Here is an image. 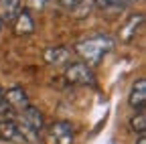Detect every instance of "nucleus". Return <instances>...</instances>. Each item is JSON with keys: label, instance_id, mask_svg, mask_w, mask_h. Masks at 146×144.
I'll list each match as a JSON object with an SVG mask.
<instances>
[{"label": "nucleus", "instance_id": "nucleus-1", "mask_svg": "<svg viewBox=\"0 0 146 144\" xmlns=\"http://www.w3.org/2000/svg\"><path fill=\"white\" fill-rule=\"evenodd\" d=\"M114 39L110 37V35H91L87 39H81L75 43L73 47V53L79 57V61H83L85 65H98L102 63V59L108 55V53H112L114 49Z\"/></svg>", "mask_w": 146, "mask_h": 144}, {"label": "nucleus", "instance_id": "nucleus-2", "mask_svg": "<svg viewBox=\"0 0 146 144\" xmlns=\"http://www.w3.org/2000/svg\"><path fill=\"white\" fill-rule=\"evenodd\" d=\"M63 73H65V79L69 83H75V85H89V87H96L98 85V79L94 75L89 65H85L83 61L79 59H73V61H67L63 65Z\"/></svg>", "mask_w": 146, "mask_h": 144}, {"label": "nucleus", "instance_id": "nucleus-3", "mask_svg": "<svg viewBox=\"0 0 146 144\" xmlns=\"http://www.w3.org/2000/svg\"><path fill=\"white\" fill-rule=\"evenodd\" d=\"M0 140L10 142V144H29L35 138L18 122H14L10 118H2L0 120Z\"/></svg>", "mask_w": 146, "mask_h": 144}, {"label": "nucleus", "instance_id": "nucleus-4", "mask_svg": "<svg viewBox=\"0 0 146 144\" xmlns=\"http://www.w3.org/2000/svg\"><path fill=\"white\" fill-rule=\"evenodd\" d=\"M21 122H23L21 126L33 138H36L43 132V128H45V116H43V112L39 110V108H35V106H27L21 112Z\"/></svg>", "mask_w": 146, "mask_h": 144}, {"label": "nucleus", "instance_id": "nucleus-5", "mask_svg": "<svg viewBox=\"0 0 146 144\" xmlns=\"http://www.w3.org/2000/svg\"><path fill=\"white\" fill-rule=\"evenodd\" d=\"M142 27H144V14H142V12L130 14V16L124 21V25L120 27V33H118L120 41H124V43H132V41L138 37V35H140Z\"/></svg>", "mask_w": 146, "mask_h": 144}, {"label": "nucleus", "instance_id": "nucleus-6", "mask_svg": "<svg viewBox=\"0 0 146 144\" xmlns=\"http://www.w3.org/2000/svg\"><path fill=\"white\" fill-rule=\"evenodd\" d=\"M51 142L53 144H73L75 142V128H73V124L61 120V122H55L51 126Z\"/></svg>", "mask_w": 146, "mask_h": 144}, {"label": "nucleus", "instance_id": "nucleus-7", "mask_svg": "<svg viewBox=\"0 0 146 144\" xmlns=\"http://www.w3.org/2000/svg\"><path fill=\"white\" fill-rule=\"evenodd\" d=\"M4 102L8 104L10 110H25L29 104V94L23 85H10L8 89H4Z\"/></svg>", "mask_w": 146, "mask_h": 144}, {"label": "nucleus", "instance_id": "nucleus-8", "mask_svg": "<svg viewBox=\"0 0 146 144\" xmlns=\"http://www.w3.org/2000/svg\"><path fill=\"white\" fill-rule=\"evenodd\" d=\"M43 61L47 65H65L67 61H71V49L65 47V45H53V47H47L43 51Z\"/></svg>", "mask_w": 146, "mask_h": 144}, {"label": "nucleus", "instance_id": "nucleus-9", "mask_svg": "<svg viewBox=\"0 0 146 144\" xmlns=\"http://www.w3.org/2000/svg\"><path fill=\"white\" fill-rule=\"evenodd\" d=\"M128 104L134 110H144V106H146V79L144 77H138L132 83L130 94H128Z\"/></svg>", "mask_w": 146, "mask_h": 144}, {"label": "nucleus", "instance_id": "nucleus-10", "mask_svg": "<svg viewBox=\"0 0 146 144\" xmlns=\"http://www.w3.org/2000/svg\"><path fill=\"white\" fill-rule=\"evenodd\" d=\"M12 31L16 37H27V35H33L35 33V21H33V14L29 10H21L18 16L12 21Z\"/></svg>", "mask_w": 146, "mask_h": 144}, {"label": "nucleus", "instance_id": "nucleus-11", "mask_svg": "<svg viewBox=\"0 0 146 144\" xmlns=\"http://www.w3.org/2000/svg\"><path fill=\"white\" fill-rule=\"evenodd\" d=\"M25 0H0V23H10L14 21L18 12L23 10Z\"/></svg>", "mask_w": 146, "mask_h": 144}, {"label": "nucleus", "instance_id": "nucleus-12", "mask_svg": "<svg viewBox=\"0 0 146 144\" xmlns=\"http://www.w3.org/2000/svg\"><path fill=\"white\" fill-rule=\"evenodd\" d=\"M130 128H132L136 134H144V130H146V114H144V110H136V112L132 114V118H130Z\"/></svg>", "mask_w": 146, "mask_h": 144}, {"label": "nucleus", "instance_id": "nucleus-13", "mask_svg": "<svg viewBox=\"0 0 146 144\" xmlns=\"http://www.w3.org/2000/svg\"><path fill=\"white\" fill-rule=\"evenodd\" d=\"M94 2L104 10H118V8H124L128 4L136 2V0H94Z\"/></svg>", "mask_w": 146, "mask_h": 144}, {"label": "nucleus", "instance_id": "nucleus-14", "mask_svg": "<svg viewBox=\"0 0 146 144\" xmlns=\"http://www.w3.org/2000/svg\"><path fill=\"white\" fill-rule=\"evenodd\" d=\"M51 0H27V8L29 10H43Z\"/></svg>", "mask_w": 146, "mask_h": 144}, {"label": "nucleus", "instance_id": "nucleus-15", "mask_svg": "<svg viewBox=\"0 0 146 144\" xmlns=\"http://www.w3.org/2000/svg\"><path fill=\"white\" fill-rule=\"evenodd\" d=\"M59 2H61V6H63L65 10H75V8L83 2V0H59Z\"/></svg>", "mask_w": 146, "mask_h": 144}, {"label": "nucleus", "instance_id": "nucleus-16", "mask_svg": "<svg viewBox=\"0 0 146 144\" xmlns=\"http://www.w3.org/2000/svg\"><path fill=\"white\" fill-rule=\"evenodd\" d=\"M136 144H146V136H144V134H140V136L136 138Z\"/></svg>", "mask_w": 146, "mask_h": 144}, {"label": "nucleus", "instance_id": "nucleus-17", "mask_svg": "<svg viewBox=\"0 0 146 144\" xmlns=\"http://www.w3.org/2000/svg\"><path fill=\"white\" fill-rule=\"evenodd\" d=\"M0 102H4V89L0 87Z\"/></svg>", "mask_w": 146, "mask_h": 144}, {"label": "nucleus", "instance_id": "nucleus-18", "mask_svg": "<svg viewBox=\"0 0 146 144\" xmlns=\"http://www.w3.org/2000/svg\"><path fill=\"white\" fill-rule=\"evenodd\" d=\"M0 31H2V23H0Z\"/></svg>", "mask_w": 146, "mask_h": 144}]
</instances>
